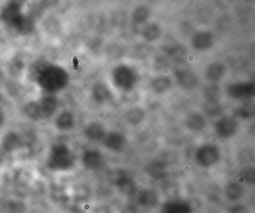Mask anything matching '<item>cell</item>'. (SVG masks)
Returning <instances> with one entry per match:
<instances>
[{"label": "cell", "mask_w": 255, "mask_h": 213, "mask_svg": "<svg viewBox=\"0 0 255 213\" xmlns=\"http://www.w3.org/2000/svg\"><path fill=\"white\" fill-rule=\"evenodd\" d=\"M68 80L69 76L63 68L58 66H47L38 73L37 81L43 89L54 93L65 89Z\"/></svg>", "instance_id": "6da1fadb"}, {"label": "cell", "mask_w": 255, "mask_h": 213, "mask_svg": "<svg viewBox=\"0 0 255 213\" xmlns=\"http://www.w3.org/2000/svg\"><path fill=\"white\" fill-rule=\"evenodd\" d=\"M75 165V156L71 147L65 143L53 144L49 150L47 166L53 171H67Z\"/></svg>", "instance_id": "7a4b0ae2"}, {"label": "cell", "mask_w": 255, "mask_h": 213, "mask_svg": "<svg viewBox=\"0 0 255 213\" xmlns=\"http://www.w3.org/2000/svg\"><path fill=\"white\" fill-rule=\"evenodd\" d=\"M57 106V100L55 97L46 96L38 101L27 104L25 107V113L32 119H48L54 114Z\"/></svg>", "instance_id": "3957f363"}, {"label": "cell", "mask_w": 255, "mask_h": 213, "mask_svg": "<svg viewBox=\"0 0 255 213\" xmlns=\"http://www.w3.org/2000/svg\"><path fill=\"white\" fill-rule=\"evenodd\" d=\"M23 15L20 4L12 2L7 4L2 9L0 13V17L3 22H6L7 24L13 27L15 25L16 22L23 16Z\"/></svg>", "instance_id": "277c9868"}, {"label": "cell", "mask_w": 255, "mask_h": 213, "mask_svg": "<svg viewBox=\"0 0 255 213\" xmlns=\"http://www.w3.org/2000/svg\"><path fill=\"white\" fill-rule=\"evenodd\" d=\"M21 139L17 133L9 132L2 139V147L5 151L11 153L17 150L21 145Z\"/></svg>", "instance_id": "5b68a950"}, {"label": "cell", "mask_w": 255, "mask_h": 213, "mask_svg": "<svg viewBox=\"0 0 255 213\" xmlns=\"http://www.w3.org/2000/svg\"><path fill=\"white\" fill-rule=\"evenodd\" d=\"M56 127L61 131H68L74 127L75 121L72 113L69 111H64L60 113L56 119Z\"/></svg>", "instance_id": "8992f818"}, {"label": "cell", "mask_w": 255, "mask_h": 213, "mask_svg": "<svg viewBox=\"0 0 255 213\" xmlns=\"http://www.w3.org/2000/svg\"><path fill=\"white\" fill-rule=\"evenodd\" d=\"M83 165L88 169L93 170L98 168L101 164V157L97 151L87 150L83 156Z\"/></svg>", "instance_id": "52a82bcc"}, {"label": "cell", "mask_w": 255, "mask_h": 213, "mask_svg": "<svg viewBox=\"0 0 255 213\" xmlns=\"http://www.w3.org/2000/svg\"><path fill=\"white\" fill-rule=\"evenodd\" d=\"M26 207L24 203L15 200L7 201L3 206L5 213H25Z\"/></svg>", "instance_id": "ba28073f"}, {"label": "cell", "mask_w": 255, "mask_h": 213, "mask_svg": "<svg viewBox=\"0 0 255 213\" xmlns=\"http://www.w3.org/2000/svg\"><path fill=\"white\" fill-rule=\"evenodd\" d=\"M92 213H116L111 207L108 206H100L94 210Z\"/></svg>", "instance_id": "9c48e42d"}, {"label": "cell", "mask_w": 255, "mask_h": 213, "mask_svg": "<svg viewBox=\"0 0 255 213\" xmlns=\"http://www.w3.org/2000/svg\"><path fill=\"white\" fill-rule=\"evenodd\" d=\"M4 122V116L2 114V110H0V127L2 126Z\"/></svg>", "instance_id": "30bf717a"}, {"label": "cell", "mask_w": 255, "mask_h": 213, "mask_svg": "<svg viewBox=\"0 0 255 213\" xmlns=\"http://www.w3.org/2000/svg\"><path fill=\"white\" fill-rule=\"evenodd\" d=\"M69 213H81V212L80 211V210H75V209H73V210H71V211H70Z\"/></svg>", "instance_id": "8fae6325"}]
</instances>
